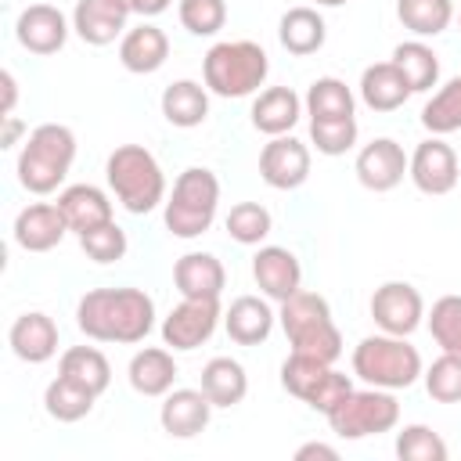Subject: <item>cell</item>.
<instances>
[{"instance_id":"obj_11","label":"cell","mask_w":461,"mask_h":461,"mask_svg":"<svg viewBox=\"0 0 461 461\" xmlns=\"http://www.w3.org/2000/svg\"><path fill=\"white\" fill-rule=\"evenodd\" d=\"M259 176L274 191L303 187L310 180V148L292 133L270 137L263 144V151H259Z\"/></svg>"},{"instance_id":"obj_12","label":"cell","mask_w":461,"mask_h":461,"mask_svg":"<svg viewBox=\"0 0 461 461\" xmlns=\"http://www.w3.org/2000/svg\"><path fill=\"white\" fill-rule=\"evenodd\" d=\"M457 155H454V148L443 140V137H429V140H421L418 148H414V155H411V166H407V176H411V184L421 191V194H432V198H439V194H450L454 187H457Z\"/></svg>"},{"instance_id":"obj_15","label":"cell","mask_w":461,"mask_h":461,"mask_svg":"<svg viewBox=\"0 0 461 461\" xmlns=\"http://www.w3.org/2000/svg\"><path fill=\"white\" fill-rule=\"evenodd\" d=\"M252 277H256L259 292L274 303H285L288 295H295L303 288V267H299L295 252L285 245H259V252L252 256Z\"/></svg>"},{"instance_id":"obj_36","label":"cell","mask_w":461,"mask_h":461,"mask_svg":"<svg viewBox=\"0 0 461 461\" xmlns=\"http://www.w3.org/2000/svg\"><path fill=\"white\" fill-rule=\"evenodd\" d=\"M223 223H227V234L238 245H263L267 234L274 230V216L259 202H238V205H230V212H227Z\"/></svg>"},{"instance_id":"obj_39","label":"cell","mask_w":461,"mask_h":461,"mask_svg":"<svg viewBox=\"0 0 461 461\" xmlns=\"http://www.w3.org/2000/svg\"><path fill=\"white\" fill-rule=\"evenodd\" d=\"M447 443L429 425H403L396 432V457L400 461H447Z\"/></svg>"},{"instance_id":"obj_30","label":"cell","mask_w":461,"mask_h":461,"mask_svg":"<svg viewBox=\"0 0 461 461\" xmlns=\"http://www.w3.org/2000/svg\"><path fill=\"white\" fill-rule=\"evenodd\" d=\"M94 400H97V393H90L86 385H79V382L68 378V375H58V378L43 389V407H47V414H50L54 421H61V425L83 421V418L94 411Z\"/></svg>"},{"instance_id":"obj_20","label":"cell","mask_w":461,"mask_h":461,"mask_svg":"<svg viewBox=\"0 0 461 461\" xmlns=\"http://www.w3.org/2000/svg\"><path fill=\"white\" fill-rule=\"evenodd\" d=\"M166 58H169V36L151 22H140L137 29H126V36L119 40V61L133 76L158 72L166 65Z\"/></svg>"},{"instance_id":"obj_24","label":"cell","mask_w":461,"mask_h":461,"mask_svg":"<svg viewBox=\"0 0 461 461\" xmlns=\"http://www.w3.org/2000/svg\"><path fill=\"white\" fill-rule=\"evenodd\" d=\"M411 83L403 79V72L393 61H375L360 72V101L371 112H396L403 108V101L411 97Z\"/></svg>"},{"instance_id":"obj_35","label":"cell","mask_w":461,"mask_h":461,"mask_svg":"<svg viewBox=\"0 0 461 461\" xmlns=\"http://www.w3.org/2000/svg\"><path fill=\"white\" fill-rule=\"evenodd\" d=\"M306 115L310 119H346V115H353V90L342 83V79H335V76H321V79H313L310 83V90H306Z\"/></svg>"},{"instance_id":"obj_28","label":"cell","mask_w":461,"mask_h":461,"mask_svg":"<svg viewBox=\"0 0 461 461\" xmlns=\"http://www.w3.org/2000/svg\"><path fill=\"white\" fill-rule=\"evenodd\" d=\"M162 115L176 130H194L209 119V86L194 79H176L162 90Z\"/></svg>"},{"instance_id":"obj_45","label":"cell","mask_w":461,"mask_h":461,"mask_svg":"<svg viewBox=\"0 0 461 461\" xmlns=\"http://www.w3.org/2000/svg\"><path fill=\"white\" fill-rule=\"evenodd\" d=\"M112 4H119L126 14H140V18H155V14H162L173 0H112Z\"/></svg>"},{"instance_id":"obj_47","label":"cell","mask_w":461,"mask_h":461,"mask_svg":"<svg viewBox=\"0 0 461 461\" xmlns=\"http://www.w3.org/2000/svg\"><path fill=\"white\" fill-rule=\"evenodd\" d=\"M0 86H4V104H0V112H4V115H14L18 79H14V72H11V68H4V72H0Z\"/></svg>"},{"instance_id":"obj_18","label":"cell","mask_w":461,"mask_h":461,"mask_svg":"<svg viewBox=\"0 0 461 461\" xmlns=\"http://www.w3.org/2000/svg\"><path fill=\"white\" fill-rule=\"evenodd\" d=\"M173 285L187 299H220L227 288V270L212 252H184L173 263Z\"/></svg>"},{"instance_id":"obj_32","label":"cell","mask_w":461,"mask_h":461,"mask_svg":"<svg viewBox=\"0 0 461 461\" xmlns=\"http://www.w3.org/2000/svg\"><path fill=\"white\" fill-rule=\"evenodd\" d=\"M58 375L76 378L79 385H86V389L97 393V396L112 385V364H108V357H104L101 349H94V346H72V349H65V353H61V364H58Z\"/></svg>"},{"instance_id":"obj_9","label":"cell","mask_w":461,"mask_h":461,"mask_svg":"<svg viewBox=\"0 0 461 461\" xmlns=\"http://www.w3.org/2000/svg\"><path fill=\"white\" fill-rule=\"evenodd\" d=\"M223 321V310H220V299H180L166 321H162V342L176 353H187V349H198L202 342L212 339L216 324Z\"/></svg>"},{"instance_id":"obj_13","label":"cell","mask_w":461,"mask_h":461,"mask_svg":"<svg viewBox=\"0 0 461 461\" xmlns=\"http://www.w3.org/2000/svg\"><path fill=\"white\" fill-rule=\"evenodd\" d=\"M407 166H411V155H407L393 137H375L371 144H364V148L357 151V162H353L357 180H360L367 191H375V194L393 191V187L407 176Z\"/></svg>"},{"instance_id":"obj_49","label":"cell","mask_w":461,"mask_h":461,"mask_svg":"<svg viewBox=\"0 0 461 461\" xmlns=\"http://www.w3.org/2000/svg\"><path fill=\"white\" fill-rule=\"evenodd\" d=\"M317 7H342V4H349V0H313Z\"/></svg>"},{"instance_id":"obj_26","label":"cell","mask_w":461,"mask_h":461,"mask_svg":"<svg viewBox=\"0 0 461 461\" xmlns=\"http://www.w3.org/2000/svg\"><path fill=\"white\" fill-rule=\"evenodd\" d=\"M58 209L65 212L68 230H76V234L94 230V227L115 220L108 194H104L101 187H94V184H72V187H65V191L58 194Z\"/></svg>"},{"instance_id":"obj_29","label":"cell","mask_w":461,"mask_h":461,"mask_svg":"<svg viewBox=\"0 0 461 461\" xmlns=\"http://www.w3.org/2000/svg\"><path fill=\"white\" fill-rule=\"evenodd\" d=\"M202 393L212 400V407H238L249 393V375L234 357H212L202 367Z\"/></svg>"},{"instance_id":"obj_22","label":"cell","mask_w":461,"mask_h":461,"mask_svg":"<svg viewBox=\"0 0 461 461\" xmlns=\"http://www.w3.org/2000/svg\"><path fill=\"white\" fill-rule=\"evenodd\" d=\"M126 11L112 0H79L72 11V29L90 47H108L119 36H126Z\"/></svg>"},{"instance_id":"obj_50","label":"cell","mask_w":461,"mask_h":461,"mask_svg":"<svg viewBox=\"0 0 461 461\" xmlns=\"http://www.w3.org/2000/svg\"><path fill=\"white\" fill-rule=\"evenodd\" d=\"M457 25H461V14H457Z\"/></svg>"},{"instance_id":"obj_3","label":"cell","mask_w":461,"mask_h":461,"mask_svg":"<svg viewBox=\"0 0 461 461\" xmlns=\"http://www.w3.org/2000/svg\"><path fill=\"white\" fill-rule=\"evenodd\" d=\"M277 321L288 335L292 353H306L317 357L324 364H335L342 357V331L331 321V306L324 295L299 288L295 295H288L277 310Z\"/></svg>"},{"instance_id":"obj_46","label":"cell","mask_w":461,"mask_h":461,"mask_svg":"<svg viewBox=\"0 0 461 461\" xmlns=\"http://www.w3.org/2000/svg\"><path fill=\"white\" fill-rule=\"evenodd\" d=\"M313 457H324V461H339V450L335 447H328V443H303L299 450H295V461H313Z\"/></svg>"},{"instance_id":"obj_23","label":"cell","mask_w":461,"mask_h":461,"mask_svg":"<svg viewBox=\"0 0 461 461\" xmlns=\"http://www.w3.org/2000/svg\"><path fill=\"white\" fill-rule=\"evenodd\" d=\"M126 378L133 385V393L140 396H166L176 382V360H173V349H162V346H144L130 357V367H126Z\"/></svg>"},{"instance_id":"obj_17","label":"cell","mask_w":461,"mask_h":461,"mask_svg":"<svg viewBox=\"0 0 461 461\" xmlns=\"http://www.w3.org/2000/svg\"><path fill=\"white\" fill-rule=\"evenodd\" d=\"M209 418H212V400L202 389H169L162 396L158 421H162V432L173 439L198 436L209 425Z\"/></svg>"},{"instance_id":"obj_14","label":"cell","mask_w":461,"mask_h":461,"mask_svg":"<svg viewBox=\"0 0 461 461\" xmlns=\"http://www.w3.org/2000/svg\"><path fill=\"white\" fill-rule=\"evenodd\" d=\"M68 18L61 14V7H54V4H29L22 14H18V22H14V36H18V43L29 50V54H40V58H47V54H58L61 47H65V40H68Z\"/></svg>"},{"instance_id":"obj_40","label":"cell","mask_w":461,"mask_h":461,"mask_svg":"<svg viewBox=\"0 0 461 461\" xmlns=\"http://www.w3.org/2000/svg\"><path fill=\"white\" fill-rule=\"evenodd\" d=\"M357 119L346 115V119H310V140L321 155L335 158V155H346L353 144H357Z\"/></svg>"},{"instance_id":"obj_37","label":"cell","mask_w":461,"mask_h":461,"mask_svg":"<svg viewBox=\"0 0 461 461\" xmlns=\"http://www.w3.org/2000/svg\"><path fill=\"white\" fill-rule=\"evenodd\" d=\"M429 331L443 353L461 357V295H439L429 310Z\"/></svg>"},{"instance_id":"obj_6","label":"cell","mask_w":461,"mask_h":461,"mask_svg":"<svg viewBox=\"0 0 461 461\" xmlns=\"http://www.w3.org/2000/svg\"><path fill=\"white\" fill-rule=\"evenodd\" d=\"M421 353L403 335H367L353 346V375L375 389H411L421 378Z\"/></svg>"},{"instance_id":"obj_16","label":"cell","mask_w":461,"mask_h":461,"mask_svg":"<svg viewBox=\"0 0 461 461\" xmlns=\"http://www.w3.org/2000/svg\"><path fill=\"white\" fill-rule=\"evenodd\" d=\"M68 234V220L58 202H32L14 216V241L25 252H50Z\"/></svg>"},{"instance_id":"obj_8","label":"cell","mask_w":461,"mask_h":461,"mask_svg":"<svg viewBox=\"0 0 461 461\" xmlns=\"http://www.w3.org/2000/svg\"><path fill=\"white\" fill-rule=\"evenodd\" d=\"M324 418L339 439H367V436H382V432L396 429L400 403H396L393 389L367 385V389H349L346 400H339Z\"/></svg>"},{"instance_id":"obj_31","label":"cell","mask_w":461,"mask_h":461,"mask_svg":"<svg viewBox=\"0 0 461 461\" xmlns=\"http://www.w3.org/2000/svg\"><path fill=\"white\" fill-rule=\"evenodd\" d=\"M389 61L403 72V79L411 83V90H414V94L432 90V86H436V79H439V58H436V50H432L429 43H421V40L396 43Z\"/></svg>"},{"instance_id":"obj_1","label":"cell","mask_w":461,"mask_h":461,"mask_svg":"<svg viewBox=\"0 0 461 461\" xmlns=\"http://www.w3.org/2000/svg\"><path fill=\"white\" fill-rule=\"evenodd\" d=\"M76 324L94 342L133 346L155 328V299L144 288H94L79 299Z\"/></svg>"},{"instance_id":"obj_27","label":"cell","mask_w":461,"mask_h":461,"mask_svg":"<svg viewBox=\"0 0 461 461\" xmlns=\"http://www.w3.org/2000/svg\"><path fill=\"white\" fill-rule=\"evenodd\" d=\"M277 40L288 54L295 58H306V54H317L328 40V25L324 18L317 14V7H288L277 22Z\"/></svg>"},{"instance_id":"obj_34","label":"cell","mask_w":461,"mask_h":461,"mask_svg":"<svg viewBox=\"0 0 461 461\" xmlns=\"http://www.w3.org/2000/svg\"><path fill=\"white\" fill-rule=\"evenodd\" d=\"M421 126L432 137H447L454 130H461V76L447 79L421 108Z\"/></svg>"},{"instance_id":"obj_42","label":"cell","mask_w":461,"mask_h":461,"mask_svg":"<svg viewBox=\"0 0 461 461\" xmlns=\"http://www.w3.org/2000/svg\"><path fill=\"white\" fill-rule=\"evenodd\" d=\"M176 18L191 36H216L227 25V0H180Z\"/></svg>"},{"instance_id":"obj_25","label":"cell","mask_w":461,"mask_h":461,"mask_svg":"<svg viewBox=\"0 0 461 461\" xmlns=\"http://www.w3.org/2000/svg\"><path fill=\"white\" fill-rule=\"evenodd\" d=\"M303 115V101L292 86H267L256 101H252V126L267 137H281L292 133V126Z\"/></svg>"},{"instance_id":"obj_43","label":"cell","mask_w":461,"mask_h":461,"mask_svg":"<svg viewBox=\"0 0 461 461\" xmlns=\"http://www.w3.org/2000/svg\"><path fill=\"white\" fill-rule=\"evenodd\" d=\"M79 249L94 263H119L126 256V230L115 220H108V223H101L94 230H83L79 234Z\"/></svg>"},{"instance_id":"obj_41","label":"cell","mask_w":461,"mask_h":461,"mask_svg":"<svg viewBox=\"0 0 461 461\" xmlns=\"http://www.w3.org/2000/svg\"><path fill=\"white\" fill-rule=\"evenodd\" d=\"M421 378H425V393L436 403H461V357H454V353L436 357L421 371Z\"/></svg>"},{"instance_id":"obj_44","label":"cell","mask_w":461,"mask_h":461,"mask_svg":"<svg viewBox=\"0 0 461 461\" xmlns=\"http://www.w3.org/2000/svg\"><path fill=\"white\" fill-rule=\"evenodd\" d=\"M349 389H353V378H349V375H342V371H335V367H328V375L321 378V385L310 393L306 407H313V411L328 414L339 400H346V393H349Z\"/></svg>"},{"instance_id":"obj_38","label":"cell","mask_w":461,"mask_h":461,"mask_svg":"<svg viewBox=\"0 0 461 461\" xmlns=\"http://www.w3.org/2000/svg\"><path fill=\"white\" fill-rule=\"evenodd\" d=\"M331 364L317 360V357H306V353H288V360L281 364V385L285 393H292L295 400H310V393L321 385V378L328 375Z\"/></svg>"},{"instance_id":"obj_10","label":"cell","mask_w":461,"mask_h":461,"mask_svg":"<svg viewBox=\"0 0 461 461\" xmlns=\"http://www.w3.org/2000/svg\"><path fill=\"white\" fill-rule=\"evenodd\" d=\"M371 317L385 335H411L425 321V299L407 281H385L371 295Z\"/></svg>"},{"instance_id":"obj_5","label":"cell","mask_w":461,"mask_h":461,"mask_svg":"<svg viewBox=\"0 0 461 461\" xmlns=\"http://www.w3.org/2000/svg\"><path fill=\"white\" fill-rule=\"evenodd\" d=\"M267 72H270V58L252 40L212 43L202 61L205 86L216 97H249L267 83Z\"/></svg>"},{"instance_id":"obj_7","label":"cell","mask_w":461,"mask_h":461,"mask_svg":"<svg viewBox=\"0 0 461 461\" xmlns=\"http://www.w3.org/2000/svg\"><path fill=\"white\" fill-rule=\"evenodd\" d=\"M216 205H220V180L212 169L205 166H187L176 184H173V194L166 198V230L173 238H202L212 220H216Z\"/></svg>"},{"instance_id":"obj_4","label":"cell","mask_w":461,"mask_h":461,"mask_svg":"<svg viewBox=\"0 0 461 461\" xmlns=\"http://www.w3.org/2000/svg\"><path fill=\"white\" fill-rule=\"evenodd\" d=\"M104 176L119 205L133 216H144L166 202L162 166L144 144H119L104 162Z\"/></svg>"},{"instance_id":"obj_21","label":"cell","mask_w":461,"mask_h":461,"mask_svg":"<svg viewBox=\"0 0 461 461\" xmlns=\"http://www.w3.org/2000/svg\"><path fill=\"white\" fill-rule=\"evenodd\" d=\"M274 321H277V313H274L270 303L259 299V295H238V299L223 310L227 339L238 342V346H259V342H267L270 331H274Z\"/></svg>"},{"instance_id":"obj_2","label":"cell","mask_w":461,"mask_h":461,"mask_svg":"<svg viewBox=\"0 0 461 461\" xmlns=\"http://www.w3.org/2000/svg\"><path fill=\"white\" fill-rule=\"evenodd\" d=\"M76 162V133L65 122H40L18 151V184L29 194H50Z\"/></svg>"},{"instance_id":"obj_48","label":"cell","mask_w":461,"mask_h":461,"mask_svg":"<svg viewBox=\"0 0 461 461\" xmlns=\"http://www.w3.org/2000/svg\"><path fill=\"white\" fill-rule=\"evenodd\" d=\"M4 119V130H0V148H14L18 137L25 133V122L18 115H0Z\"/></svg>"},{"instance_id":"obj_19","label":"cell","mask_w":461,"mask_h":461,"mask_svg":"<svg viewBox=\"0 0 461 461\" xmlns=\"http://www.w3.org/2000/svg\"><path fill=\"white\" fill-rule=\"evenodd\" d=\"M11 353L25 364H47L58 353V324L43 313V310H29L22 317H14L11 331H7Z\"/></svg>"},{"instance_id":"obj_33","label":"cell","mask_w":461,"mask_h":461,"mask_svg":"<svg viewBox=\"0 0 461 461\" xmlns=\"http://www.w3.org/2000/svg\"><path fill=\"white\" fill-rule=\"evenodd\" d=\"M396 18L418 40L439 36L454 22V0H396Z\"/></svg>"}]
</instances>
